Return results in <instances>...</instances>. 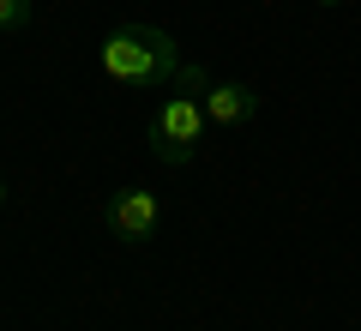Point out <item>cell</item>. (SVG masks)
Returning <instances> with one entry per match:
<instances>
[{
  "instance_id": "obj_1",
  "label": "cell",
  "mask_w": 361,
  "mask_h": 331,
  "mask_svg": "<svg viewBox=\"0 0 361 331\" xmlns=\"http://www.w3.org/2000/svg\"><path fill=\"white\" fill-rule=\"evenodd\" d=\"M97 66L121 90H157V85H175L180 54H175V37L157 25H115L97 49Z\"/></svg>"
},
{
  "instance_id": "obj_2",
  "label": "cell",
  "mask_w": 361,
  "mask_h": 331,
  "mask_svg": "<svg viewBox=\"0 0 361 331\" xmlns=\"http://www.w3.org/2000/svg\"><path fill=\"white\" fill-rule=\"evenodd\" d=\"M205 66H180L175 85H169V97L157 102V115H151V151L157 163L169 169H187L199 151V139H205Z\"/></svg>"
},
{
  "instance_id": "obj_3",
  "label": "cell",
  "mask_w": 361,
  "mask_h": 331,
  "mask_svg": "<svg viewBox=\"0 0 361 331\" xmlns=\"http://www.w3.org/2000/svg\"><path fill=\"white\" fill-rule=\"evenodd\" d=\"M157 223H163V199L151 187H121L109 199V229L121 241H145V235H157Z\"/></svg>"
},
{
  "instance_id": "obj_4",
  "label": "cell",
  "mask_w": 361,
  "mask_h": 331,
  "mask_svg": "<svg viewBox=\"0 0 361 331\" xmlns=\"http://www.w3.org/2000/svg\"><path fill=\"white\" fill-rule=\"evenodd\" d=\"M259 115V90L247 85V78H217V85L205 90V121L211 127H247V121Z\"/></svg>"
},
{
  "instance_id": "obj_5",
  "label": "cell",
  "mask_w": 361,
  "mask_h": 331,
  "mask_svg": "<svg viewBox=\"0 0 361 331\" xmlns=\"http://www.w3.org/2000/svg\"><path fill=\"white\" fill-rule=\"evenodd\" d=\"M25 25H30V0H0V37H13Z\"/></svg>"
},
{
  "instance_id": "obj_6",
  "label": "cell",
  "mask_w": 361,
  "mask_h": 331,
  "mask_svg": "<svg viewBox=\"0 0 361 331\" xmlns=\"http://www.w3.org/2000/svg\"><path fill=\"white\" fill-rule=\"evenodd\" d=\"M313 6H343V0H313Z\"/></svg>"
},
{
  "instance_id": "obj_7",
  "label": "cell",
  "mask_w": 361,
  "mask_h": 331,
  "mask_svg": "<svg viewBox=\"0 0 361 331\" xmlns=\"http://www.w3.org/2000/svg\"><path fill=\"white\" fill-rule=\"evenodd\" d=\"M0 205H6V181H0Z\"/></svg>"
}]
</instances>
